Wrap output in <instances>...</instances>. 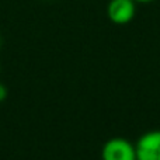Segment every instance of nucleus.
I'll return each instance as SVG.
<instances>
[{
    "label": "nucleus",
    "instance_id": "obj_1",
    "mask_svg": "<svg viewBox=\"0 0 160 160\" xmlns=\"http://www.w3.org/2000/svg\"><path fill=\"white\" fill-rule=\"evenodd\" d=\"M102 160H136L135 146L124 138H111L101 149Z\"/></svg>",
    "mask_w": 160,
    "mask_h": 160
},
{
    "label": "nucleus",
    "instance_id": "obj_2",
    "mask_svg": "<svg viewBox=\"0 0 160 160\" xmlns=\"http://www.w3.org/2000/svg\"><path fill=\"white\" fill-rule=\"evenodd\" d=\"M136 160H160V129L149 131L135 145Z\"/></svg>",
    "mask_w": 160,
    "mask_h": 160
},
{
    "label": "nucleus",
    "instance_id": "obj_3",
    "mask_svg": "<svg viewBox=\"0 0 160 160\" xmlns=\"http://www.w3.org/2000/svg\"><path fill=\"white\" fill-rule=\"evenodd\" d=\"M136 13L135 0H110L107 6V16L111 22L125 25L131 22Z\"/></svg>",
    "mask_w": 160,
    "mask_h": 160
},
{
    "label": "nucleus",
    "instance_id": "obj_4",
    "mask_svg": "<svg viewBox=\"0 0 160 160\" xmlns=\"http://www.w3.org/2000/svg\"><path fill=\"white\" fill-rule=\"evenodd\" d=\"M6 97H7V88H6L4 84H2V83H0V102L4 101Z\"/></svg>",
    "mask_w": 160,
    "mask_h": 160
},
{
    "label": "nucleus",
    "instance_id": "obj_5",
    "mask_svg": "<svg viewBox=\"0 0 160 160\" xmlns=\"http://www.w3.org/2000/svg\"><path fill=\"white\" fill-rule=\"evenodd\" d=\"M136 3H150V2H153V0H135Z\"/></svg>",
    "mask_w": 160,
    "mask_h": 160
},
{
    "label": "nucleus",
    "instance_id": "obj_6",
    "mask_svg": "<svg viewBox=\"0 0 160 160\" xmlns=\"http://www.w3.org/2000/svg\"><path fill=\"white\" fill-rule=\"evenodd\" d=\"M0 42H2V41H0Z\"/></svg>",
    "mask_w": 160,
    "mask_h": 160
}]
</instances>
